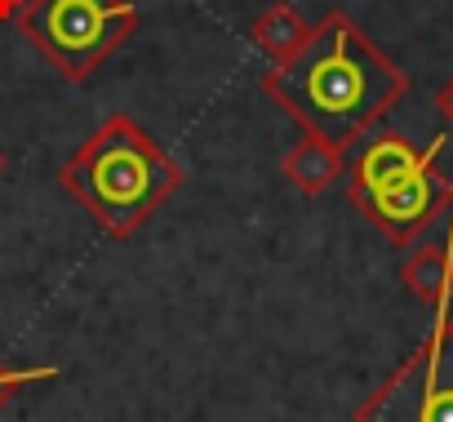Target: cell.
<instances>
[{
  "instance_id": "7",
  "label": "cell",
  "mask_w": 453,
  "mask_h": 422,
  "mask_svg": "<svg viewBox=\"0 0 453 422\" xmlns=\"http://www.w3.org/2000/svg\"><path fill=\"white\" fill-rule=\"evenodd\" d=\"M280 169H285V178H289L303 196H320V191H329V187L347 173V151L334 147V142H325V138H316V134H303V138L285 151Z\"/></svg>"
},
{
  "instance_id": "2",
  "label": "cell",
  "mask_w": 453,
  "mask_h": 422,
  "mask_svg": "<svg viewBox=\"0 0 453 422\" xmlns=\"http://www.w3.org/2000/svg\"><path fill=\"white\" fill-rule=\"evenodd\" d=\"M58 182L107 236L125 241L187 182V173L134 116H107L81 151L63 160Z\"/></svg>"
},
{
  "instance_id": "5",
  "label": "cell",
  "mask_w": 453,
  "mask_h": 422,
  "mask_svg": "<svg viewBox=\"0 0 453 422\" xmlns=\"http://www.w3.org/2000/svg\"><path fill=\"white\" fill-rule=\"evenodd\" d=\"M351 422H453V320L440 316Z\"/></svg>"
},
{
  "instance_id": "11",
  "label": "cell",
  "mask_w": 453,
  "mask_h": 422,
  "mask_svg": "<svg viewBox=\"0 0 453 422\" xmlns=\"http://www.w3.org/2000/svg\"><path fill=\"white\" fill-rule=\"evenodd\" d=\"M0 173H5V151H0Z\"/></svg>"
},
{
  "instance_id": "8",
  "label": "cell",
  "mask_w": 453,
  "mask_h": 422,
  "mask_svg": "<svg viewBox=\"0 0 453 422\" xmlns=\"http://www.w3.org/2000/svg\"><path fill=\"white\" fill-rule=\"evenodd\" d=\"M250 36H254V45H258L272 63H285V58H294V54L307 45L311 23H307L294 5H272V10H263V14L250 23Z\"/></svg>"
},
{
  "instance_id": "4",
  "label": "cell",
  "mask_w": 453,
  "mask_h": 422,
  "mask_svg": "<svg viewBox=\"0 0 453 422\" xmlns=\"http://www.w3.org/2000/svg\"><path fill=\"white\" fill-rule=\"evenodd\" d=\"M134 0H23L19 32L67 81L85 85L134 36Z\"/></svg>"
},
{
  "instance_id": "3",
  "label": "cell",
  "mask_w": 453,
  "mask_h": 422,
  "mask_svg": "<svg viewBox=\"0 0 453 422\" xmlns=\"http://www.w3.org/2000/svg\"><path fill=\"white\" fill-rule=\"evenodd\" d=\"M440 147L444 138L413 147L404 134H373L347 169V200L391 245H413L453 209V182L435 169Z\"/></svg>"
},
{
  "instance_id": "9",
  "label": "cell",
  "mask_w": 453,
  "mask_h": 422,
  "mask_svg": "<svg viewBox=\"0 0 453 422\" xmlns=\"http://www.w3.org/2000/svg\"><path fill=\"white\" fill-rule=\"evenodd\" d=\"M58 378L54 364H41V369H10V364H0V409H5L23 387H36V382H50Z\"/></svg>"
},
{
  "instance_id": "10",
  "label": "cell",
  "mask_w": 453,
  "mask_h": 422,
  "mask_svg": "<svg viewBox=\"0 0 453 422\" xmlns=\"http://www.w3.org/2000/svg\"><path fill=\"white\" fill-rule=\"evenodd\" d=\"M435 111H440V120L453 129V76H449V81L435 89Z\"/></svg>"
},
{
  "instance_id": "1",
  "label": "cell",
  "mask_w": 453,
  "mask_h": 422,
  "mask_svg": "<svg viewBox=\"0 0 453 422\" xmlns=\"http://www.w3.org/2000/svg\"><path fill=\"white\" fill-rule=\"evenodd\" d=\"M263 89L303 125V134L347 151L409 94V72L391 63L342 10H329L311 23L307 45L263 76Z\"/></svg>"
},
{
  "instance_id": "6",
  "label": "cell",
  "mask_w": 453,
  "mask_h": 422,
  "mask_svg": "<svg viewBox=\"0 0 453 422\" xmlns=\"http://www.w3.org/2000/svg\"><path fill=\"white\" fill-rule=\"evenodd\" d=\"M400 285L431 311L449 307V294H453V223H449L444 241H426L400 263Z\"/></svg>"
}]
</instances>
